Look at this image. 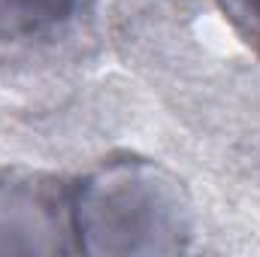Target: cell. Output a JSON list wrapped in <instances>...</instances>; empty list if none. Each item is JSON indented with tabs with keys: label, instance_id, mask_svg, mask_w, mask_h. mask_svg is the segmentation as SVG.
Wrapping results in <instances>:
<instances>
[{
	"label": "cell",
	"instance_id": "cell-3",
	"mask_svg": "<svg viewBox=\"0 0 260 257\" xmlns=\"http://www.w3.org/2000/svg\"><path fill=\"white\" fill-rule=\"evenodd\" d=\"M91 0H0V46L52 37L88 9Z\"/></svg>",
	"mask_w": 260,
	"mask_h": 257
},
{
	"label": "cell",
	"instance_id": "cell-2",
	"mask_svg": "<svg viewBox=\"0 0 260 257\" xmlns=\"http://www.w3.org/2000/svg\"><path fill=\"white\" fill-rule=\"evenodd\" d=\"M73 203L34 176H0V251H73Z\"/></svg>",
	"mask_w": 260,
	"mask_h": 257
},
{
	"label": "cell",
	"instance_id": "cell-1",
	"mask_svg": "<svg viewBox=\"0 0 260 257\" xmlns=\"http://www.w3.org/2000/svg\"><path fill=\"white\" fill-rule=\"evenodd\" d=\"M82 251H179L188 239V203L179 185L148 164H112L73 197Z\"/></svg>",
	"mask_w": 260,
	"mask_h": 257
},
{
	"label": "cell",
	"instance_id": "cell-4",
	"mask_svg": "<svg viewBox=\"0 0 260 257\" xmlns=\"http://www.w3.org/2000/svg\"><path fill=\"white\" fill-rule=\"evenodd\" d=\"M233 30L260 55V0H218Z\"/></svg>",
	"mask_w": 260,
	"mask_h": 257
}]
</instances>
